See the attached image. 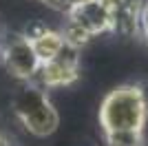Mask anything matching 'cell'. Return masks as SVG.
Masks as SVG:
<instances>
[{"label": "cell", "instance_id": "obj_1", "mask_svg": "<svg viewBox=\"0 0 148 146\" xmlns=\"http://www.w3.org/2000/svg\"><path fill=\"white\" fill-rule=\"evenodd\" d=\"M99 124L111 131H142L146 124V97L135 84L113 89L99 106Z\"/></svg>", "mask_w": 148, "mask_h": 146}, {"label": "cell", "instance_id": "obj_2", "mask_svg": "<svg viewBox=\"0 0 148 146\" xmlns=\"http://www.w3.org/2000/svg\"><path fill=\"white\" fill-rule=\"evenodd\" d=\"M13 111H16L18 120L25 124V128L36 137L51 135L60 124L58 111L49 102L44 89L33 82H29L25 89H20V93L13 100Z\"/></svg>", "mask_w": 148, "mask_h": 146}, {"label": "cell", "instance_id": "obj_3", "mask_svg": "<svg viewBox=\"0 0 148 146\" xmlns=\"http://www.w3.org/2000/svg\"><path fill=\"white\" fill-rule=\"evenodd\" d=\"M77 53H80L77 49L69 47V44L64 42L60 53L51 62H47V64L40 67L36 80H33V84L47 89V86H66V84H71V82H75V80H77V67H80V55ZM27 84H29V82H27Z\"/></svg>", "mask_w": 148, "mask_h": 146}, {"label": "cell", "instance_id": "obj_4", "mask_svg": "<svg viewBox=\"0 0 148 146\" xmlns=\"http://www.w3.org/2000/svg\"><path fill=\"white\" fill-rule=\"evenodd\" d=\"M2 62H5L7 71L11 73L13 78L22 80V82H33L38 71H40V67H42V62L38 60V55H36V51H33V47H31V42L25 40L22 36L11 40V42L5 47V51H2Z\"/></svg>", "mask_w": 148, "mask_h": 146}, {"label": "cell", "instance_id": "obj_5", "mask_svg": "<svg viewBox=\"0 0 148 146\" xmlns=\"http://www.w3.org/2000/svg\"><path fill=\"white\" fill-rule=\"evenodd\" d=\"M69 20L75 22L77 27H82L84 31H88L91 36L97 33H106L111 31V13L104 7V2H86V5H77L73 9H69Z\"/></svg>", "mask_w": 148, "mask_h": 146}, {"label": "cell", "instance_id": "obj_6", "mask_svg": "<svg viewBox=\"0 0 148 146\" xmlns=\"http://www.w3.org/2000/svg\"><path fill=\"white\" fill-rule=\"evenodd\" d=\"M31 47H33V51H36L38 60L42 62V64H47V62H51L62 51L64 38H62V33H58V31L47 29L40 38H36V40L31 42Z\"/></svg>", "mask_w": 148, "mask_h": 146}, {"label": "cell", "instance_id": "obj_7", "mask_svg": "<svg viewBox=\"0 0 148 146\" xmlns=\"http://www.w3.org/2000/svg\"><path fill=\"white\" fill-rule=\"evenodd\" d=\"M104 135L108 146H144L142 131H111Z\"/></svg>", "mask_w": 148, "mask_h": 146}, {"label": "cell", "instance_id": "obj_8", "mask_svg": "<svg viewBox=\"0 0 148 146\" xmlns=\"http://www.w3.org/2000/svg\"><path fill=\"white\" fill-rule=\"evenodd\" d=\"M62 38H64V42L69 44V47H73L80 51V47H84V44H88V40H91V33L88 31H84L82 27H77L75 22H71L69 20L66 27H64V33H62Z\"/></svg>", "mask_w": 148, "mask_h": 146}, {"label": "cell", "instance_id": "obj_9", "mask_svg": "<svg viewBox=\"0 0 148 146\" xmlns=\"http://www.w3.org/2000/svg\"><path fill=\"white\" fill-rule=\"evenodd\" d=\"M139 31H142V36L146 38V42H148V0L144 5L142 13H139Z\"/></svg>", "mask_w": 148, "mask_h": 146}, {"label": "cell", "instance_id": "obj_10", "mask_svg": "<svg viewBox=\"0 0 148 146\" xmlns=\"http://www.w3.org/2000/svg\"><path fill=\"white\" fill-rule=\"evenodd\" d=\"M40 2H44L47 7H51V9H58V11H69V5L66 0H40Z\"/></svg>", "mask_w": 148, "mask_h": 146}, {"label": "cell", "instance_id": "obj_11", "mask_svg": "<svg viewBox=\"0 0 148 146\" xmlns=\"http://www.w3.org/2000/svg\"><path fill=\"white\" fill-rule=\"evenodd\" d=\"M86 2H102V0H66L69 9H73V7H77V5H86Z\"/></svg>", "mask_w": 148, "mask_h": 146}, {"label": "cell", "instance_id": "obj_12", "mask_svg": "<svg viewBox=\"0 0 148 146\" xmlns=\"http://www.w3.org/2000/svg\"><path fill=\"white\" fill-rule=\"evenodd\" d=\"M0 146H9V142H7L5 135H0Z\"/></svg>", "mask_w": 148, "mask_h": 146}]
</instances>
